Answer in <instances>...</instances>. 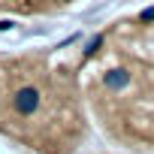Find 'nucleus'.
Listing matches in <instances>:
<instances>
[{
    "label": "nucleus",
    "mask_w": 154,
    "mask_h": 154,
    "mask_svg": "<svg viewBox=\"0 0 154 154\" xmlns=\"http://www.w3.org/2000/svg\"><path fill=\"white\" fill-rule=\"evenodd\" d=\"M36 148L57 145L75 133L72 79L66 69L51 66L45 57H3L0 60V130L24 136L30 130Z\"/></svg>",
    "instance_id": "1"
},
{
    "label": "nucleus",
    "mask_w": 154,
    "mask_h": 154,
    "mask_svg": "<svg viewBox=\"0 0 154 154\" xmlns=\"http://www.w3.org/2000/svg\"><path fill=\"white\" fill-rule=\"evenodd\" d=\"M72 0H0V12H15V15H42L54 12Z\"/></svg>",
    "instance_id": "2"
}]
</instances>
